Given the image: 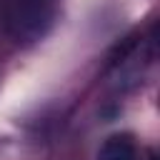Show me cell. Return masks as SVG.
Here are the masks:
<instances>
[{
  "mask_svg": "<svg viewBox=\"0 0 160 160\" xmlns=\"http://www.w3.org/2000/svg\"><path fill=\"white\" fill-rule=\"evenodd\" d=\"M55 22V8L48 0H15L8 8L5 25L15 42L30 45L48 35Z\"/></svg>",
  "mask_w": 160,
  "mask_h": 160,
  "instance_id": "6da1fadb",
  "label": "cell"
},
{
  "mask_svg": "<svg viewBox=\"0 0 160 160\" xmlns=\"http://www.w3.org/2000/svg\"><path fill=\"white\" fill-rule=\"evenodd\" d=\"M98 160H138V142L130 132H115L110 135L100 150Z\"/></svg>",
  "mask_w": 160,
  "mask_h": 160,
  "instance_id": "7a4b0ae2",
  "label": "cell"
}]
</instances>
